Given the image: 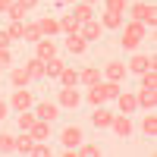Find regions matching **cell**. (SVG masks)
<instances>
[{
    "instance_id": "6da1fadb",
    "label": "cell",
    "mask_w": 157,
    "mask_h": 157,
    "mask_svg": "<svg viewBox=\"0 0 157 157\" xmlns=\"http://www.w3.org/2000/svg\"><path fill=\"white\" fill-rule=\"evenodd\" d=\"M148 38V25H141V22H132V19H126L123 22V29H120V47L126 50V54H135L138 44Z\"/></svg>"
},
{
    "instance_id": "7a4b0ae2",
    "label": "cell",
    "mask_w": 157,
    "mask_h": 157,
    "mask_svg": "<svg viewBox=\"0 0 157 157\" xmlns=\"http://www.w3.org/2000/svg\"><path fill=\"white\" fill-rule=\"evenodd\" d=\"M126 19L141 22V25H151V32H154V25H157V10H154V0H132V3L126 6Z\"/></svg>"
},
{
    "instance_id": "3957f363",
    "label": "cell",
    "mask_w": 157,
    "mask_h": 157,
    "mask_svg": "<svg viewBox=\"0 0 157 157\" xmlns=\"http://www.w3.org/2000/svg\"><path fill=\"white\" fill-rule=\"evenodd\" d=\"M57 126H60V129H54V135H57V145H60V148H78V145L88 138L85 129L78 126V123H57Z\"/></svg>"
},
{
    "instance_id": "277c9868",
    "label": "cell",
    "mask_w": 157,
    "mask_h": 157,
    "mask_svg": "<svg viewBox=\"0 0 157 157\" xmlns=\"http://www.w3.org/2000/svg\"><path fill=\"white\" fill-rule=\"evenodd\" d=\"M54 101L60 104V110H63V113H75V110H82V107H85L78 85H75V88H60L57 94H54Z\"/></svg>"
},
{
    "instance_id": "5b68a950",
    "label": "cell",
    "mask_w": 157,
    "mask_h": 157,
    "mask_svg": "<svg viewBox=\"0 0 157 157\" xmlns=\"http://www.w3.org/2000/svg\"><path fill=\"white\" fill-rule=\"evenodd\" d=\"M35 101H38L35 88H13V94H10V107H13V113H19V110H32Z\"/></svg>"
},
{
    "instance_id": "8992f818",
    "label": "cell",
    "mask_w": 157,
    "mask_h": 157,
    "mask_svg": "<svg viewBox=\"0 0 157 157\" xmlns=\"http://www.w3.org/2000/svg\"><path fill=\"white\" fill-rule=\"evenodd\" d=\"M35 116H38V120H44V123H60L63 120V110H60V104L57 101H41V98H38L35 101Z\"/></svg>"
},
{
    "instance_id": "52a82bcc",
    "label": "cell",
    "mask_w": 157,
    "mask_h": 157,
    "mask_svg": "<svg viewBox=\"0 0 157 157\" xmlns=\"http://www.w3.org/2000/svg\"><path fill=\"white\" fill-rule=\"evenodd\" d=\"M110 132L120 138V141H129V138L135 135V120H132V116H126V113H113Z\"/></svg>"
},
{
    "instance_id": "ba28073f",
    "label": "cell",
    "mask_w": 157,
    "mask_h": 157,
    "mask_svg": "<svg viewBox=\"0 0 157 157\" xmlns=\"http://www.w3.org/2000/svg\"><path fill=\"white\" fill-rule=\"evenodd\" d=\"M145 69H157L154 54H132V57L126 60V72H129V75H141Z\"/></svg>"
},
{
    "instance_id": "9c48e42d",
    "label": "cell",
    "mask_w": 157,
    "mask_h": 157,
    "mask_svg": "<svg viewBox=\"0 0 157 157\" xmlns=\"http://www.w3.org/2000/svg\"><path fill=\"white\" fill-rule=\"evenodd\" d=\"M101 75L104 78H110V82H126L129 78V72H126V60H107L104 63V69H101Z\"/></svg>"
},
{
    "instance_id": "30bf717a",
    "label": "cell",
    "mask_w": 157,
    "mask_h": 157,
    "mask_svg": "<svg viewBox=\"0 0 157 157\" xmlns=\"http://www.w3.org/2000/svg\"><path fill=\"white\" fill-rule=\"evenodd\" d=\"M6 82H10L13 88H32L35 78L29 75V69H25V63H22V66H10V69H6Z\"/></svg>"
},
{
    "instance_id": "8fae6325",
    "label": "cell",
    "mask_w": 157,
    "mask_h": 157,
    "mask_svg": "<svg viewBox=\"0 0 157 157\" xmlns=\"http://www.w3.org/2000/svg\"><path fill=\"white\" fill-rule=\"evenodd\" d=\"M135 132H141V138L154 141V135H157V116H154V110H145V113H141V120L135 123Z\"/></svg>"
},
{
    "instance_id": "7c38bea8",
    "label": "cell",
    "mask_w": 157,
    "mask_h": 157,
    "mask_svg": "<svg viewBox=\"0 0 157 157\" xmlns=\"http://www.w3.org/2000/svg\"><path fill=\"white\" fill-rule=\"evenodd\" d=\"M113 104H116V113H126V116H135V113H138V101H135V91H120Z\"/></svg>"
},
{
    "instance_id": "4fadbf2b",
    "label": "cell",
    "mask_w": 157,
    "mask_h": 157,
    "mask_svg": "<svg viewBox=\"0 0 157 157\" xmlns=\"http://www.w3.org/2000/svg\"><path fill=\"white\" fill-rule=\"evenodd\" d=\"M60 50H63V47L57 44V38H41V41L35 44V54H32V57H38V60H44V63H47L50 57H57Z\"/></svg>"
},
{
    "instance_id": "5bb4252c",
    "label": "cell",
    "mask_w": 157,
    "mask_h": 157,
    "mask_svg": "<svg viewBox=\"0 0 157 157\" xmlns=\"http://www.w3.org/2000/svg\"><path fill=\"white\" fill-rule=\"evenodd\" d=\"M113 113H116V110H110L107 104H101V107H91V126H94L98 132H101V129H110Z\"/></svg>"
},
{
    "instance_id": "9a60e30c",
    "label": "cell",
    "mask_w": 157,
    "mask_h": 157,
    "mask_svg": "<svg viewBox=\"0 0 157 157\" xmlns=\"http://www.w3.org/2000/svg\"><path fill=\"white\" fill-rule=\"evenodd\" d=\"M63 50H66L69 57H85L88 54V41L82 35H66L63 38Z\"/></svg>"
},
{
    "instance_id": "2e32d148",
    "label": "cell",
    "mask_w": 157,
    "mask_h": 157,
    "mask_svg": "<svg viewBox=\"0 0 157 157\" xmlns=\"http://www.w3.org/2000/svg\"><path fill=\"white\" fill-rule=\"evenodd\" d=\"M78 35H82L88 44H94V41H101L107 32H104V25H101L98 19H91V22H82V25H78Z\"/></svg>"
},
{
    "instance_id": "e0dca14e",
    "label": "cell",
    "mask_w": 157,
    "mask_h": 157,
    "mask_svg": "<svg viewBox=\"0 0 157 157\" xmlns=\"http://www.w3.org/2000/svg\"><path fill=\"white\" fill-rule=\"evenodd\" d=\"M135 101H138V110H154V107H157V88L138 85V88H135Z\"/></svg>"
},
{
    "instance_id": "ac0fdd59",
    "label": "cell",
    "mask_w": 157,
    "mask_h": 157,
    "mask_svg": "<svg viewBox=\"0 0 157 157\" xmlns=\"http://www.w3.org/2000/svg\"><path fill=\"white\" fill-rule=\"evenodd\" d=\"M66 63H69V60L63 57V50H60L57 57H50V60L44 63V82H54V78L63 72V66H66Z\"/></svg>"
},
{
    "instance_id": "d6986e66",
    "label": "cell",
    "mask_w": 157,
    "mask_h": 157,
    "mask_svg": "<svg viewBox=\"0 0 157 157\" xmlns=\"http://www.w3.org/2000/svg\"><path fill=\"white\" fill-rule=\"evenodd\" d=\"M98 22L104 25V32H120V29H123V22H126V16H123V13H107V10H104Z\"/></svg>"
},
{
    "instance_id": "ffe728a7",
    "label": "cell",
    "mask_w": 157,
    "mask_h": 157,
    "mask_svg": "<svg viewBox=\"0 0 157 157\" xmlns=\"http://www.w3.org/2000/svg\"><path fill=\"white\" fill-rule=\"evenodd\" d=\"M29 135H32L35 141H50V138H54V123H44V120H38V123L29 129Z\"/></svg>"
},
{
    "instance_id": "44dd1931",
    "label": "cell",
    "mask_w": 157,
    "mask_h": 157,
    "mask_svg": "<svg viewBox=\"0 0 157 157\" xmlns=\"http://www.w3.org/2000/svg\"><path fill=\"white\" fill-rule=\"evenodd\" d=\"M54 82H60V88H75V85H78V69L72 66V63H66L63 72L54 78Z\"/></svg>"
},
{
    "instance_id": "7402d4cb",
    "label": "cell",
    "mask_w": 157,
    "mask_h": 157,
    "mask_svg": "<svg viewBox=\"0 0 157 157\" xmlns=\"http://www.w3.org/2000/svg\"><path fill=\"white\" fill-rule=\"evenodd\" d=\"M69 13L75 16V22H78V25H82V22H91V19H98V16H94V6H88V3H82V0H75Z\"/></svg>"
},
{
    "instance_id": "603a6c76",
    "label": "cell",
    "mask_w": 157,
    "mask_h": 157,
    "mask_svg": "<svg viewBox=\"0 0 157 157\" xmlns=\"http://www.w3.org/2000/svg\"><path fill=\"white\" fill-rule=\"evenodd\" d=\"M101 69L98 66H82V69H78V85H82V88H88V85H98L101 82Z\"/></svg>"
},
{
    "instance_id": "cb8c5ba5",
    "label": "cell",
    "mask_w": 157,
    "mask_h": 157,
    "mask_svg": "<svg viewBox=\"0 0 157 157\" xmlns=\"http://www.w3.org/2000/svg\"><path fill=\"white\" fill-rule=\"evenodd\" d=\"M35 22H38V29H41L44 38H57L60 35V22L54 16H41V19H35Z\"/></svg>"
},
{
    "instance_id": "d4e9b609",
    "label": "cell",
    "mask_w": 157,
    "mask_h": 157,
    "mask_svg": "<svg viewBox=\"0 0 157 157\" xmlns=\"http://www.w3.org/2000/svg\"><path fill=\"white\" fill-rule=\"evenodd\" d=\"M57 22H60V35H63V38H66V35H78V22H75L72 13H63Z\"/></svg>"
},
{
    "instance_id": "484cf974",
    "label": "cell",
    "mask_w": 157,
    "mask_h": 157,
    "mask_svg": "<svg viewBox=\"0 0 157 157\" xmlns=\"http://www.w3.org/2000/svg\"><path fill=\"white\" fill-rule=\"evenodd\" d=\"M38 123V116H35V107L32 110H19L16 113V126H19V132H29V129Z\"/></svg>"
},
{
    "instance_id": "4316f807",
    "label": "cell",
    "mask_w": 157,
    "mask_h": 157,
    "mask_svg": "<svg viewBox=\"0 0 157 157\" xmlns=\"http://www.w3.org/2000/svg\"><path fill=\"white\" fill-rule=\"evenodd\" d=\"M13 151H16V132L0 126V154H13Z\"/></svg>"
},
{
    "instance_id": "83f0119b",
    "label": "cell",
    "mask_w": 157,
    "mask_h": 157,
    "mask_svg": "<svg viewBox=\"0 0 157 157\" xmlns=\"http://www.w3.org/2000/svg\"><path fill=\"white\" fill-rule=\"evenodd\" d=\"M25 69H29V75L35 78V82H44V60L29 57V60H25Z\"/></svg>"
},
{
    "instance_id": "f1b7e54d",
    "label": "cell",
    "mask_w": 157,
    "mask_h": 157,
    "mask_svg": "<svg viewBox=\"0 0 157 157\" xmlns=\"http://www.w3.org/2000/svg\"><path fill=\"white\" fill-rule=\"evenodd\" d=\"M41 38H44V35H41V29H38V22H25V35H22V44H32V47H35L38 41H41Z\"/></svg>"
},
{
    "instance_id": "f546056e",
    "label": "cell",
    "mask_w": 157,
    "mask_h": 157,
    "mask_svg": "<svg viewBox=\"0 0 157 157\" xmlns=\"http://www.w3.org/2000/svg\"><path fill=\"white\" fill-rule=\"evenodd\" d=\"M32 148H35V138L29 132H19L16 135V151H13V154H32Z\"/></svg>"
},
{
    "instance_id": "4dcf8cb0",
    "label": "cell",
    "mask_w": 157,
    "mask_h": 157,
    "mask_svg": "<svg viewBox=\"0 0 157 157\" xmlns=\"http://www.w3.org/2000/svg\"><path fill=\"white\" fill-rule=\"evenodd\" d=\"M75 154H82V157H101V154H104V148L98 145V141H88V138H85L82 145L75 148Z\"/></svg>"
},
{
    "instance_id": "1f68e13d",
    "label": "cell",
    "mask_w": 157,
    "mask_h": 157,
    "mask_svg": "<svg viewBox=\"0 0 157 157\" xmlns=\"http://www.w3.org/2000/svg\"><path fill=\"white\" fill-rule=\"evenodd\" d=\"M101 88H104V98H107V104H110V101H116V94L123 91V82H110V78H101Z\"/></svg>"
},
{
    "instance_id": "d6a6232c",
    "label": "cell",
    "mask_w": 157,
    "mask_h": 157,
    "mask_svg": "<svg viewBox=\"0 0 157 157\" xmlns=\"http://www.w3.org/2000/svg\"><path fill=\"white\" fill-rule=\"evenodd\" d=\"M6 32L13 38V44H22V35H25V22H6Z\"/></svg>"
},
{
    "instance_id": "836d02e7",
    "label": "cell",
    "mask_w": 157,
    "mask_h": 157,
    "mask_svg": "<svg viewBox=\"0 0 157 157\" xmlns=\"http://www.w3.org/2000/svg\"><path fill=\"white\" fill-rule=\"evenodd\" d=\"M101 6L107 10V13H123V16H126V6H129V0H101Z\"/></svg>"
},
{
    "instance_id": "e575fe53",
    "label": "cell",
    "mask_w": 157,
    "mask_h": 157,
    "mask_svg": "<svg viewBox=\"0 0 157 157\" xmlns=\"http://www.w3.org/2000/svg\"><path fill=\"white\" fill-rule=\"evenodd\" d=\"M138 85H145V88H157V69H145L138 75Z\"/></svg>"
},
{
    "instance_id": "d590c367",
    "label": "cell",
    "mask_w": 157,
    "mask_h": 157,
    "mask_svg": "<svg viewBox=\"0 0 157 157\" xmlns=\"http://www.w3.org/2000/svg\"><path fill=\"white\" fill-rule=\"evenodd\" d=\"M25 16H29V13H25L19 3H13V6L6 10V19H10V22H25Z\"/></svg>"
},
{
    "instance_id": "8d00e7d4",
    "label": "cell",
    "mask_w": 157,
    "mask_h": 157,
    "mask_svg": "<svg viewBox=\"0 0 157 157\" xmlns=\"http://www.w3.org/2000/svg\"><path fill=\"white\" fill-rule=\"evenodd\" d=\"M13 66V50L10 47H0V72H6Z\"/></svg>"
},
{
    "instance_id": "74e56055",
    "label": "cell",
    "mask_w": 157,
    "mask_h": 157,
    "mask_svg": "<svg viewBox=\"0 0 157 157\" xmlns=\"http://www.w3.org/2000/svg\"><path fill=\"white\" fill-rule=\"evenodd\" d=\"M10 116H13V107H10V98H3V94H0V126H3V123L10 120Z\"/></svg>"
},
{
    "instance_id": "f35d334b",
    "label": "cell",
    "mask_w": 157,
    "mask_h": 157,
    "mask_svg": "<svg viewBox=\"0 0 157 157\" xmlns=\"http://www.w3.org/2000/svg\"><path fill=\"white\" fill-rule=\"evenodd\" d=\"M16 3H19L25 13H32V10H38V3H41V0H16Z\"/></svg>"
},
{
    "instance_id": "ab89813d",
    "label": "cell",
    "mask_w": 157,
    "mask_h": 157,
    "mask_svg": "<svg viewBox=\"0 0 157 157\" xmlns=\"http://www.w3.org/2000/svg\"><path fill=\"white\" fill-rule=\"evenodd\" d=\"M0 47H13V38H10V32H6V25L0 29Z\"/></svg>"
},
{
    "instance_id": "60d3db41",
    "label": "cell",
    "mask_w": 157,
    "mask_h": 157,
    "mask_svg": "<svg viewBox=\"0 0 157 157\" xmlns=\"http://www.w3.org/2000/svg\"><path fill=\"white\" fill-rule=\"evenodd\" d=\"M13 3H16V0H0V13H6V10H10Z\"/></svg>"
},
{
    "instance_id": "b9f144b4",
    "label": "cell",
    "mask_w": 157,
    "mask_h": 157,
    "mask_svg": "<svg viewBox=\"0 0 157 157\" xmlns=\"http://www.w3.org/2000/svg\"><path fill=\"white\" fill-rule=\"evenodd\" d=\"M57 3H63V6H72V3H75V0H57Z\"/></svg>"
},
{
    "instance_id": "7bdbcfd3",
    "label": "cell",
    "mask_w": 157,
    "mask_h": 157,
    "mask_svg": "<svg viewBox=\"0 0 157 157\" xmlns=\"http://www.w3.org/2000/svg\"><path fill=\"white\" fill-rule=\"evenodd\" d=\"M82 3H88V6H98V3H101V0H82Z\"/></svg>"
},
{
    "instance_id": "ee69618b",
    "label": "cell",
    "mask_w": 157,
    "mask_h": 157,
    "mask_svg": "<svg viewBox=\"0 0 157 157\" xmlns=\"http://www.w3.org/2000/svg\"><path fill=\"white\" fill-rule=\"evenodd\" d=\"M0 75H3V72H0Z\"/></svg>"
}]
</instances>
